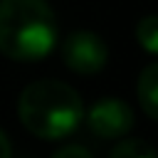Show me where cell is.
I'll list each match as a JSON object with an SVG mask.
<instances>
[{"mask_svg":"<svg viewBox=\"0 0 158 158\" xmlns=\"http://www.w3.org/2000/svg\"><path fill=\"white\" fill-rule=\"evenodd\" d=\"M52 158H91V153H89L86 148H81V146H64V148H59Z\"/></svg>","mask_w":158,"mask_h":158,"instance_id":"ba28073f","label":"cell"},{"mask_svg":"<svg viewBox=\"0 0 158 158\" xmlns=\"http://www.w3.org/2000/svg\"><path fill=\"white\" fill-rule=\"evenodd\" d=\"M17 114L30 133L57 141L79 128L84 118V104L69 84L57 79H40L22 89Z\"/></svg>","mask_w":158,"mask_h":158,"instance_id":"7a4b0ae2","label":"cell"},{"mask_svg":"<svg viewBox=\"0 0 158 158\" xmlns=\"http://www.w3.org/2000/svg\"><path fill=\"white\" fill-rule=\"evenodd\" d=\"M57 44V17L47 0H0V52L15 62L44 59Z\"/></svg>","mask_w":158,"mask_h":158,"instance_id":"6da1fadb","label":"cell"},{"mask_svg":"<svg viewBox=\"0 0 158 158\" xmlns=\"http://www.w3.org/2000/svg\"><path fill=\"white\" fill-rule=\"evenodd\" d=\"M109 158H158V151L148 143V141H141V138H126L121 141Z\"/></svg>","mask_w":158,"mask_h":158,"instance_id":"52a82bcc","label":"cell"},{"mask_svg":"<svg viewBox=\"0 0 158 158\" xmlns=\"http://www.w3.org/2000/svg\"><path fill=\"white\" fill-rule=\"evenodd\" d=\"M136 40L148 54H158V15H146L138 20Z\"/></svg>","mask_w":158,"mask_h":158,"instance_id":"8992f818","label":"cell"},{"mask_svg":"<svg viewBox=\"0 0 158 158\" xmlns=\"http://www.w3.org/2000/svg\"><path fill=\"white\" fill-rule=\"evenodd\" d=\"M0 158H12V146L10 138L2 133V128H0Z\"/></svg>","mask_w":158,"mask_h":158,"instance_id":"9c48e42d","label":"cell"},{"mask_svg":"<svg viewBox=\"0 0 158 158\" xmlns=\"http://www.w3.org/2000/svg\"><path fill=\"white\" fill-rule=\"evenodd\" d=\"M86 123L99 138H123L133 128V109L121 99H101L89 109Z\"/></svg>","mask_w":158,"mask_h":158,"instance_id":"277c9868","label":"cell"},{"mask_svg":"<svg viewBox=\"0 0 158 158\" xmlns=\"http://www.w3.org/2000/svg\"><path fill=\"white\" fill-rule=\"evenodd\" d=\"M136 94H138V104H141L143 114L151 116L153 121H158V62L148 64L138 74Z\"/></svg>","mask_w":158,"mask_h":158,"instance_id":"5b68a950","label":"cell"},{"mask_svg":"<svg viewBox=\"0 0 158 158\" xmlns=\"http://www.w3.org/2000/svg\"><path fill=\"white\" fill-rule=\"evenodd\" d=\"M62 59L77 74H99L106 67L109 49L99 35H94L89 30H77L64 40Z\"/></svg>","mask_w":158,"mask_h":158,"instance_id":"3957f363","label":"cell"}]
</instances>
